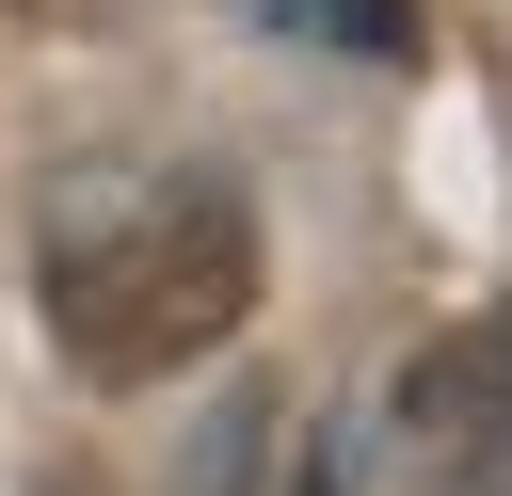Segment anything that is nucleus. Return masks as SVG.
<instances>
[{"label":"nucleus","mask_w":512,"mask_h":496,"mask_svg":"<svg viewBox=\"0 0 512 496\" xmlns=\"http://www.w3.org/2000/svg\"><path fill=\"white\" fill-rule=\"evenodd\" d=\"M32 304L80 384H160L240 336L256 304V208L224 160H80L32 208Z\"/></svg>","instance_id":"f257e3e1"},{"label":"nucleus","mask_w":512,"mask_h":496,"mask_svg":"<svg viewBox=\"0 0 512 496\" xmlns=\"http://www.w3.org/2000/svg\"><path fill=\"white\" fill-rule=\"evenodd\" d=\"M384 416H400V448H416L432 496H512V288L480 320H448L432 352H400Z\"/></svg>","instance_id":"f03ea898"},{"label":"nucleus","mask_w":512,"mask_h":496,"mask_svg":"<svg viewBox=\"0 0 512 496\" xmlns=\"http://www.w3.org/2000/svg\"><path fill=\"white\" fill-rule=\"evenodd\" d=\"M272 16H288V32L320 16V32H336V48H368V64H400V48H416V16H400V0H272Z\"/></svg>","instance_id":"7ed1b4c3"},{"label":"nucleus","mask_w":512,"mask_h":496,"mask_svg":"<svg viewBox=\"0 0 512 496\" xmlns=\"http://www.w3.org/2000/svg\"><path fill=\"white\" fill-rule=\"evenodd\" d=\"M304 496H336V480H304Z\"/></svg>","instance_id":"20e7f679"}]
</instances>
